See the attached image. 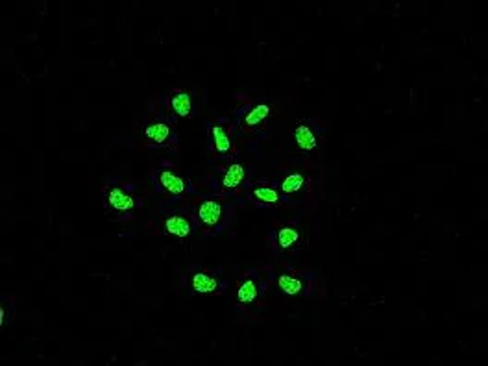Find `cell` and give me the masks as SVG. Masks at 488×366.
Returning <instances> with one entry per match:
<instances>
[{
  "label": "cell",
  "mask_w": 488,
  "mask_h": 366,
  "mask_svg": "<svg viewBox=\"0 0 488 366\" xmlns=\"http://www.w3.org/2000/svg\"><path fill=\"white\" fill-rule=\"evenodd\" d=\"M139 135L144 143L157 148H171L176 144V132L169 122L163 120H150L142 122L139 128Z\"/></svg>",
  "instance_id": "6da1fadb"
},
{
  "label": "cell",
  "mask_w": 488,
  "mask_h": 366,
  "mask_svg": "<svg viewBox=\"0 0 488 366\" xmlns=\"http://www.w3.org/2000/svg\"><path fill=\"white\" fill-rule=\"evenodd\" d=\"M196 219L205 229H215L226 220V205L218 198H202L196 204Z\"/></svg>",
  "instance_id": "7a4b0ae2"
},
{
  "label": "cell",
  "mask_w": 488,
  "mask_h": 366,
  "mask_svg": "<svg viewBox=\"0 0 488 366\" xmlns=\"http://www.w3.org/2000/svg\"><path fill=\"white\" fill-rule=\"evenodd\" d=\"M104 202L111 213L115 215H130L137 210V202L130 195L128 190L119 185H109L104 190Z\"/></svg>",
  "instance_id": "3957f363"
},
{
  "label": "cell",
  "mask_w": 488,
  "mask_h": 366,
  "mask_svg": "<svg viewBox=\"0 0 488 366\" xmlns=\"http://www.w3.org/2000/svg\"><path fill=\"white\" fill-rule=\"evenodd\" d=\"M156 178L163 193H166L169 196L180 198V196L187 195V190H189V181L185 180L181 174H178L174 168H171V166H161L157 171Z\"/></svg>",
  "instance_id": "277c9868"
},
{
  "label": "cell",
  "mask_w": 488,
  "mask_h": 366,
  "mask_svg": "<svg viewBox=\"0 0 488 366\" xmlns=\"http://www.w3.org/2000/svg\"><path fill=\"white\" fill-rule=\"evenodd\" d=\"M169 110L180 119H193L196 115L195 96L189 89H174L169 95Z\"/></svg>",
  "instance_id": "5b68a950"
},
{
  "label": "cell",
  "mask_w": 488,
  "mask_h": 366,
  "mask_svg": "<svg viewBox=\"0 0 488 366\" xmlns=\"http://www.w3.org/2000/svg\"><path fill=\"white\" fill-rule=\"evenodd\" d=\"M276 287L280 292L290 298H302L307 294L309 281L304 276L293 274V272H281L276 276Z\"/></svg>",
  "instance_id": "8992f818"
},
{
  "label": "cell",
  "mask_w": 488,
  "mask_h": 366,
  "mask_svg": "<svg viewBox=\"0 0 488 366\" xmlns=\"http://www.w3.org/2000/svg\"><path fill=\"white\" fill-rule=\"evenodd\" d=\"M274 241L278 250H281V252H293V250H296V248L304 244V233H302V229L298 226H294V224H283V226L276 229Z\"/></svg>",
  "instance_id": "52a82bcc"
},
{
  "label": "cell",
  "mask_w": 488,
  "mask_h": 366,
  "mask_svg": "<svg viewBox=\"0 0 488 366\" xmlns=\"http://www.w3.org/2000/svg\"><path fill=\"white\" fill-rule=\"evenodd\" d=\"M261 298V283L256 276L242 278L237 283V290H235V299L242 307H250V305L257 304V299Z\"/></svg>",
  "instance_id": "ba28073f"
},
{
  "label": "cell",
  "mask_w": 488,
  "mask_h": 366,
  "mask_svg": "<svg viewBox=\"0 0 488 366\" xmlns=\"http://www.w3.org/2000/svg\"><path fill=\"white\" fill-rule=\"evenodd\" d=\"M163 231L176 239H189L193 235V224L185 215H169L163 219Z\"/></svg>",
  "instance_id": "9c48e42d"
},
{
  "label": "cell",
  "mask_w": 488,
  "mask_h": 366,
  "mask_svg": "<svg viewBox=\"0 0 488 366\" xmlns=\"http://www.w3.org/2000/svg\"><path fill=\"white\" fill-rule=\"evenodd\" d=\"M189 287L196 294H213L218 290L220 283H218V278L209 270H196L191 274Z\"/></svg>",
  "instance_id": "30bf717a"
},
{
  "label": "cell",
  "mask_w": 488,
  "mask_h": 366,
  "mask_svg": "<svg viewBox=\"0 0 488 366\" xmlns=\"http://www.w3.org/2000/svg\"><path fill=\"white\" fill-rule=\"evenodd\" d=\"M294 141H296L300 150H304V152H313L318 147L317 133H314V130L305 120H300L296 124V128H294Z\"/></svg>",
  "instance_id": "8fae6325"
},
{
  "label": "cell",
  "mask_w": 488,
  "mask_h": 366,
  "mask_svg": "<svg viewBox=\"0 0 488 366\" xmlns=\"http://www.w3.org/2000/svg\"><path fill=\"white\" fill-rule=\"evenodd\" d=\"M209 133H211V143H213L215 152L220 154V156H226V154L232 152L233 143H232V135H229L228 128L220 122L211 124L209 128Z\"/></svg>",
  "instance_id": "7c38bea8"
},
{
  "label": "cell",
  "mask_w": 488,
  "mask_h": 366,
  "mask_svg": "<svg viewBox=\"0 0 488 366\" xmlns=\"http://www.w3.org/2000/svg\"><path fill=\"white\" fill-rule=\"evenodd\" d=\"M244 180H246V166L237 161L229 163V166L226 168L222 176L224 190H229V193L237 190L244 183Z\"/></svg>",
  "instance_id": "4fadbf2b"
},
{
  "label": "cell",
  "mask_w": 488,
  "mask_h": 366,
  "mask_svg": "<svg viewBox=\"0 0 488 366\" xmlns=\"http://www.w3.org/2000/svg\"><path fill=\"white\" fill-rule=\"evenodd\" d=\"M271 111L272 110H271V105L268 104L254 105V108H251V110L248 111L246 115H244V119H242V126H246V128H257V126H261V124L268 119Z\"/></svg>",
  "instance_id": "5bb4252c"
},
{
  "label": "cell",
  "mask_w": 488,
  "mask_h": 366,
  "mask_svg": "<svg viewBox=\"0 0 488 366\" xmlns=\"http://www.w3.org/2000/svg\"><path fill=\"white\" fill-rule=\"evenodd\" d=\"M250 196H251V200H256L257 204H263V205H278L281 202L280 193H278L274 187H268V185L256 187V189L251 190Z\"/></svg>",
  "instance_id": "9a60e30c"
},
{
  "label": "cell",
  "mask_w": 488,
  "mask_h": 366,
  "mask_svg": "<svg viewBox=\"0 0 488 366\" xmlns=\"http://www.w3.org/2000/svg\"><path fill=\"white\" fill-rule=\"evenodd\" d=\"M307 185V178L300 172H293L289 176H285L283 181H281V190L285 195H298L302 190L305 189Z\"/></svg>",
  "instance_id": "2e32d148"
}]
</instances>
